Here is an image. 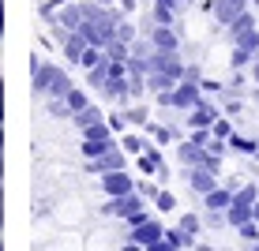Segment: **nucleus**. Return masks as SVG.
Returning a JSON list of instances; mask_svg holds the SVG:
<instances>
[{
  "label": "nucleus",
  "mask_w": 259,
  "mask_h": 251,
  "mask_svg": "<svg viewBox=\"0 0 259 251\" xmlns=\"http://www.w3.org/2000/svg\"><path fill=\"white\" fill-rule=\"evenodd\" d=\"M34 86H38L41 94H49V97H68V90H71L68 75L60 68H53V64H34Z\"/></svg>",
  "instance_id": "1"
},
{
  "label": "nucleus",
  "mask_w": 259,
  "mask_h": 251,
  "mask_svg": "<svg viewBox=\"0 0 259 251\" xmlns=\"http://www.w3.org/2000/svg\"><path fill=\"white\" fill-rule=\"evenodd\" d=\"M98 184H102V195H105V199H124V195L136 191V180L128 176V169H117V173L98 176Z\"/></svg>",
  "instance_id": "2"
},
{
  "label": "nucleus",
  "mask_w": 259,
  "mask_h": 251,
  "mask_svg": "<svg viewBox=\"0 0 259 251\" xmlns=\"http://www.w3.org/2000/svg\"><path fill=\"white\" fill-rule=\"evenodd\" d=\"M162 236H165V225H162L158 218H147V221H139V225H132V229H128V240H132V244H139V247L158 244Z\"/></svg>",
  "instance_id": "3"
},
{
  "label": "nucleus",
  "mask_w": 259,
  "mask_h": 251,
  "mask_svg": "<svg viewBox=\"0 0 259 251\" xmlns=\"http://www.w3.org/2000/svg\"><path fill=\"white\" fill-rule=\"evenodd\" d=\"M203 102V83H195V79H181V83L173 86V105L177 109H195V105Z\"/></svg>",
  "instance_id": "4"
},
{
  "label": "nucleus",
  "mask_w": 259,
  "mask_h": 251,
  "mask_svg": "<svg viewBox=\"0 0 259 251\" xmlns=\"http://www.w3.org/2000/svg\"><path fill=\"white\" fill-rule=\"evenodd\" d=\"M117 169H128V150H124V146H113V150H105L102 158L91 161V173H98V176L117 173Z\"/></svg>",
  "instance_id": "5"
},
{
  "label": "nucleus",
  "mask_w": 259,
  "mask_h": 251,
  "mask_svg": "<svg viewBox=\"0 0 259 251\" xmlns=\"http://www.w3.org/2000/svg\"><path fill=\"white\" fill-rule=\"evenodd\" d=\"M210 8H214V19H218L222 26H233L240 15L248 12V0H214Z\"/></svg>",
  "instance_id": "6"
},
{
  "label": "nucleus",
  "mask_w": 259,
  "mask_h": 251,
  "mask_svg": "<svg viewBox=\"0 0 259 251\" xmlns=\"http://www.w3.org/2000/svg\"><path fill=\"white\" fill-rule=\"evenodd\" d=\"M188 187L195 195H210L218 187V173L214 169H188Z\"/></svg>",
  "instance_id": "7"
},
{
  "label": "nucleus",
  "mask_w": 259,
  "mask_h": 251,
  "mask_svg": "<svg viewBox=\"0 0 259 251\" xmlns=\"http://www.w3.org/2000/svg\"><path fill=\"white\" fill-rule=\"evenodd\" d=\"M218 120H222V113L210 102H199L195 109H188V128H214Z\"/></svg>",
  "instance_id": "8"
},
{
  "label": "nucleus",
  "mask_w": 259,
  "mask_h": 251,
  "mask_svg": "<svg viewBox=\"0 0 259 251\" xmlns=\"http://www.w3.org/2000/svg\"><path fill=\"white\" fill-rule=\"evenodd\" d=\"M233 195H237V191H233L229 184H226V187L218 184L210 195H203V206H207V210H214V214H226L229 206H233Z\"/></svg>",
  "instance_id": "9"
},
{
  "label": "nucleus",
  "mask_w": 259,
  "mask_h": 251,
  "mask_svg": "<svg viewBox=\"0 0 259 251\" xmlns=\"http://www.w3.org/2000/svg\"><path fill=\"white\" fill-rule=\"evenodd\" d=\"M136 165H139L147 176H158V180H165V165H162V154H158L154 146H147V150H143V154L136 158Z\"/></svg>",
  "instance_id": "10"
},
{
  "label": "nucleus",
  "mask_w": 259,
  "mask_h": 251,
  "mask_svg": "<svg viewBox=\"0 0 259 251\" xmlns=\"http://www.w3.org/2000/svg\"><path fill=\"white\" fill-rule=\"evenodd\" d=\"M233 41H237V49H244L248 57H259V23L255 26H248V30H237L233 34Z\"/></svg>",
  "instance_id": "11"
},
{
  "label": "nucleus",
  "mask_w": 259,
  "mask_h": 251,
  "mask_svg": "<svg viewBox=\"0 0 259 251\" xmlns=\"http://www.w3.org/2000/svg\"><path fill=\"white\" fill-rule=\"evenodd\" d=\"M150 45H154V49H173V53H177V34L169 30L165 23H158L154 34H150Z\"/></svg>",
  "instance_id": "12"
},
{
  "label": "nucleus",
  "mask_w": 259,
  "mask_h": 251,
  "mask_svg": "<svg viewBox=\"0 0 259 251\" xmlns=\"http://www.w3.org/2000/svg\"><path fill=\"white\" fill-rule=\"evenodd\" d=\"M177 4H181V0H154V19L165 23V26H173V19H177Z\"/></svg>",
  "instance_id": "13"
},
{
  "label": "nucleus",
  "mask_w": 259,
  "mask_h": 251,
  "mask_svg": "<svg viewBox=\"0 0 259 251\" xmlns=\"http://www.w3.org/2000/svg\"><path fill=\"white\" fill-rule=\"evenodd\" d=\"M229 150H237V154H259V142L255 139H244V135H229Z\"/></svg>",
  "instance_id": "14"
},
{
  "label": "nucleus",
  "mask_w": 259,
  "mask_h": 251,
  "mask_svg": "<svg viewBox=\"0 0 259 251\" xmlns=\"http://www.w3.org/2000/svg\"><path fill=\"white\" fill-rule=\"evenodd\" d=\"M68 109H71V116H75V113H83V109H91V102H87V94L71 86V90H68Z\"/></svg>",
  "instance_id": "15"
},
{
  "label": "nucleus",
  "mask_w": 259,
  "mask_h": 251,
  "mask_svg": "<svg viewBox=\"0 0 259 251\" xmlns=\"http://www.w3.org/2000/svg\"><path fill=\"white\" fill-rule=\"evenodd\" d=\"M177 225H181L184 232H188V236H199V232H203V221H199V214H181V221H177Z\"/></svg>",
  "instance_id": "16"
},
{
  "label": "nucleus",
  "mask_w": 259,
  "mask_h": 251,
  "mask_svg": "<svg viewBox=\"0 0 259 251\" xmlns=\"http://www.w3.org/2000/svg\"><path fill=\"white\" fill-rule=\"evenodd\" d=\"M98 120H105L98 105H91V109H83V113H75V124H79V128H91V124H98Z\"/></svg>",
  "instance_id": "17"
},
{
  "label": "nucleus",
  "mask_w": 259,
  "mask_h": 251,
  "mask_svg": "<svg viewBox=\"0 0 259 251\" xmlns=\"http://www.w3.org/2000/svg\"><path fill=\"white\" fill-rule=\"evenodd\" d=\"M120 146H124V150H128V154H136V158H139V154H143V150H147V142H143L139 135H128V131H124V139H120Z\"/></svg>",
  "instance_id": "18"
},
{
  "label": "nucleus",
  "mask_w": 259,
  "mask_h": 251,
  "mask_svg": "<svg viewBox=\"0 0 259 251\" xmlns=\"http://www.w3.org/2000/svg\"><path fill=\"white\" fill-rule=\"evenodd\" d=\"M237 236L244 240V244H255V240H259V221H248V225H240Z\"/></svg>",
  "instance_id": "19"
},
{
  "label": "nucleus",
  "mask_w": 259,
  "mask_h": 251,
  "mask_svg": "<svg viewBox=\"0 0 259 251\" xmlns=\"http://www.w3.org/2000/svg\"><path fill=\"white\" fill-rule=\"evenodd\" d=\"M210 131H214V139H218V142H229V135H233V124H229V120H226V116H222V120H218V124H214V128H210Z\"/></svg>",
  "instance_id": "20"
},
{
  "label": "nucleus",
  "mask_w": 259,
  "mask_h": 251,
  "mask_svg": "<svg viewBox=\"0 0 259 251\" xmlns=\"http://www.w3.org/2000/svg\"><path fill=\"white\" fill-rule=\"evenodd\" d=\"M154 206H158V210H162V214H165V210H173V206H177V199H173V191H165V187H162V191L154 195Z\"/></svg>",
  "instance_id": "21"
},
{
  "label": "nucleus",
  "mask_w": 259,
  "mask_h": 251,
  "mask_svg": "<svg viewBox=\"0 0 259 251\" xmlns=\"http://www.w3.org/2000/svg\"><path fill=\"white\" fill-rule=\"evenodd\" d=\"M248 26H255V15H252V12H244V15H240V19H237L233 26H229V34H237V30H248Z\"/></svg>",
  "instance_id": "22"
},
{
  "label": "nucleus",
  "mask_w": 259,
  "mask_h": 251,
  "mask_svg": "<svg viewBox=\"0 0 259 251\" xmlns=\"http://www.w3.org/2000/svg\"><path fill=\"white\" fill-rule=\"evenodd\" d=\"M150 135H154V142H162V146H165V142L173 139V131H169V128H162V124H154V128H150Z\"/></svg>",
  "instance_id": "23"
},
{
  "label": "nucleus",
  "mask_w": 259,
  "mask_h": 251,
  "mask_svg": "<svg viewBox=\"0 0 259 251\" xmlns=\"http://www.w3.org/2000/svg\"><path fill=\"white\" fill-rule=\"evenodd\" d=\"M128 120L132 124H143V120H147V113H143V109H128Z\"/></svg>",
  "instance_id": "24"
},
{
  "label": "nucleus",
  "mask_w": 259,
  "mask_h": 251,
  "mask_svg": "<svg viewBox=\"0 0 259 251\" xmlns=\"http://www.w3.org/2000/svg\"><path fill=\"white\" fill-rule=\"evenodd\" d=\"M252 79H255V83H259V57L252 60Z\"/></svg>",
  "instance_id": "25"
},
{
  "label": "nucleus",
  "mask_w": 259,
  "mask_h": 251,
  "mask_svg": "<svg viewBox=\"0 0 259 251\" xmlns=\"http://www.w3.org/2000/svg\"><path fill=\"white\" fill-rule=\"evenodd\" d=\"M195 251H214L210 244H195Z\"/></svg>",
  "instance_id": "26"
},
{
  "label": "nucleus",
  "mask_w": 259,
  "mask_h": 251,
  "mask_svg": "<svg viewBox=\"0 0 259 251\" xmlns=\"http://www.w3.org/2000/svg\"><path fill=\"white\" fill-rule=\"evenodd\" d=\"M244 251H259V240H255V244H244Z\"/></svg>",
  "instance_id": "27"
},
{
  "label": "nucleus",
  "mask_w": 259,
  "mask_h": 251,
  "mask_svg": "<svg viewBox=\"0 0 259 251\" xmlns=\"http://www.w3.org/2000/svg\"><path fill=\"white\" fill-rule=\"evenodd\" d=\"M120 4H124V8H128V12H132V8H136V0H120Z\"/></svg>",
  "instance_id": "28"
},
{
  "label": "nucleus",
  "mask_w": 259,
  "mask_h": 251,
  "mask_svg": "<svg viewBox=\"0 0 259 251\" xmlns=\"http://www.w3.org/2000/svg\"><path fill=\"white\" fill-rule=\"evenodd\" d=\"M98 4H113V0H98Z\"/></svg>",
  "instance_id": "29"
}]
</instances>
